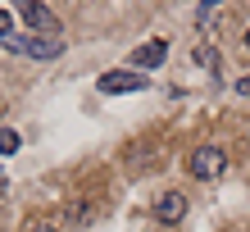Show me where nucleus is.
Here are the masks:
<instances>
[{
    "label": "nucleus",
    "instance_id": "nucleus-7",
    "mask_svg": "<svg viewBox=\"0 0 250 232\" xmlns=\"http://www.w3.org/2000/svg\"><path fill=\"white\" fill-rule=\"evenodd\" d=\"M191 60H196L200 68H209V73H214V68L223 64V55H218V46H214V41H200V46L191 50Z\"/></svg>",
    "mask_w": 250,
    "mask_h": 232
},
{
    "label": "nucleus",
    "instance_id": "nucleus-10",
    "mask_svg": "<svg viewBox=\"0 0 250 232\" xmlns=\"http://www.w3.org/2000/svg\"><path fill=\"white\" fill-rule=\"evenodd\" d=\"M5 32H14V14H9V9H0V37H5Z\"/></svg>",
    "mask_w": 250,
    "mask_h": 232
},
{
    "label": "nucleus",
    "instance_id": "nucleus-9",
    "mask_svg": "<svg viewBox=\"0 0 250 232\" xmlns=\"http://www.w3.org/2000/svg\"><path fill=\"white\" fill-rule=\"evenodd\" d=\"M23 232H60V223H50V219H27Z\"/></svg>",
    "mask_w": 250,
    "mask_h": 232
},
{
    "label": "nucleus",
    "instance_id": "nucleus-8",
    "mask_svg": "<svg viewBox=\"0 0 250 232\" xmlns=\"http://www.w3.org/2000/svg\"><path fill=\"white\" fill-rule=\"evenodd\" d=\"M19 146H23V137L14 132V127H0V155H14Z\"/></svg>",
    "mask_w": 250,
    "mask_h": 232
},
{
    "label": "nucleus",
    "instance_id": "nucleus-13",
    "mask_svg": "<svg viewBox=\"0 0 250 232\" xmlns=\"http://www.w3.org/2000/svg\"><path fill=\"white\" fill-rule=\"evenodd\" d=\"M241 46H246V55H250V27H246V32H241Z\"/></svg>",
    "mask_w": 250,
    "mask_h": 232
},
{
    "label": "nucleus",
    "instance_id": "nucleus-2",
    "mask_svg": "<svg viewBox=\"0 0 250 232\" xmlns=\"http://www.w3.org/2000/svg\"><path fill=\"white\" fill-rule=\"evenodd\" d=\"M0 46L14 50V55H27V60H60V55H64L60 37H19V32H5Z\"/></svg>",
    "mask_w": 250,
    "mask_h": 232
},
{
    "label": "nucleus",
    "instance_id": "nucleus-6",
    "mask_svg": "<svg viewBox=\"0 0 250 232\" xmlns=\"http://www.w3.org/2000/svg\"><path fill=\"white\" fill-rule=\"evenodd\" d=\"M96 86L105 96H127V91H146V73H132V68H109V73H100Z\"/></svg>",
    "mask_w": 250,
    "mask_h": 232
},
{
    "label": "nucleus",
    "instance_id": "nucleus-5",
    "mask_svg": "<svg viewBox=\"0 0 250 232\" xmlns=\"http://www.w3.org/2000/svg\"><path fill=\"white\" fill-rule=\"evenodd\" d=\"M164 60H168V41H164V37H150V41H141V46L132 50L123 64L132 68V73H155Z\"/></svg>",
    "mask_w": 250,
    "mask_h": 232
},
{
    "label": "nucleus",
    "instance_id": "nucleus-1",
    "mask_svg": "<svg viewBox=\"0 0 250 232\" xmlns=\"http://www.w3.org/2000/svg\"><path fill=\"white\" fill-rule=\"evenodd\" d=\"M228 164H232V155H228V146H218V141H200V146H191V155H187V173L196 182H218L228 173Z\"/></svg>",
    "mask_w": 250,
    "mask_h": 232
},
{
    "label": "nucleus",
    "instance_id": "nucleus-4",
    "mask_svg": "<svg viewBox=\"0 0 250 232\" xmlns=\"http://www.w3.org/2000/svg\"><path fill=\"white\" fill-rule=\"evenodd\" d=\"M187 210H191V200H187V191H159L155 196V205H150V214H155V223H164V228H178L182 219H187Z\"/></svg>",
    "mask_w": 250,
    "mask_h": 232
},
{
    "label": "nucleus",
    "instance_id": "nucleus-11",
    "mask_svg": "<svg viewBox=\"0 0 250 232\" xmlns=\"http://www.w3.org/2000/svg\"><path fill=\"white\" fill-rule=\"evenodd\" d=\"M214 5H223V0H200V19H209V9Z\"/></svg>",
    "mask_w": 250,
    "mask_h": 232
},
{
    "label": "nucleus",
    "instance_id": "nucleus-14",
    "mask_svg": "<svg viewBox=\"0 0 250 232\" xmlns=\"http://www.w3.org/2000/svg\"><path fill=\"white\" fill-rule=\"evenodd\" d=\"M228 232H250V228H228Z\"/></svg>",
    "mask_w": 250,
    "mask_h": 232
},
{
    "label": "nucleus",
    "instance_id": "nucleus-3",
    "mask_svg": "<svg viewBox=\"0 0 250 232\" xmlns=\"http://www.w3.org/2000/svg\"><path fill=\"white\" fill-rule=\"evenodd\" d=\"M14 14L32 27L37 37H55L60 32V19H55V9H46L41 0H14Z\"/></svg>",
    "mask_w": 250,
    "mask_h": 232
},
{
    "label": "nucleus",
    "instance_id": "nucleus-12",
    "mask_svg": "<svg viewBox=\"0 0 250 232\" xmlns=\"http://www.w3.org/2000/svg\"><path fill=\"white\" fill-rule=\"evenodd\" d=\"M237 96H250V73H246V78H237Z\"/></svg>",
    "mask_w": 250,
    "mask_h": 232
}]
</instances>
